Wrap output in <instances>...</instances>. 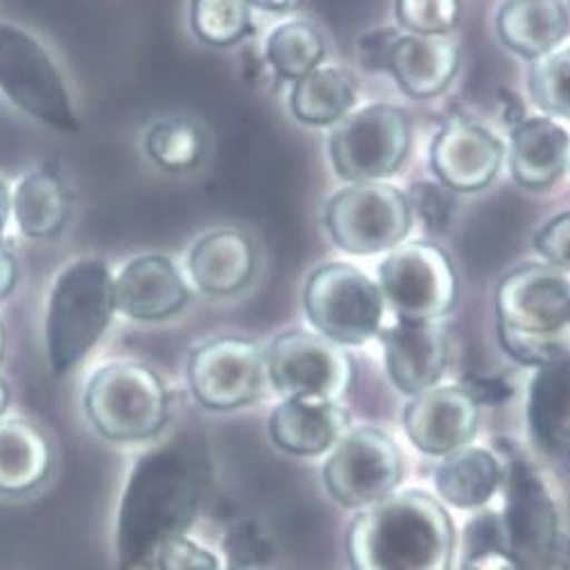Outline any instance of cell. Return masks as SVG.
Masks as SVG:
<instances>
[{
    "label": "cell",
    "instance_id": "1",
    "mask_svg": "<svg viewBox=\"0 0 570 570\" xmlns=\"http://www.w3.org/2000/svg\"><path fill=\"white\" fill-rule=\"evenodd\" d=\"M208 478L204 442L175 438L140 455L118 510L116 543L125 568L155 570L164 543L195 523Z\"/></svg>",
    "mask_w": 570,
    "mask_h": 570
},
{
    "label": "cell",
    "instance_id": "2",
    "mask_svg": "<svg viewBox=\"0 0 570 570\" xmlns=\"http://www.w3.org/2000/svg\"><path fill=\"white\" fill-rule=\"evenodd\" d=\"M346 554L353 570H451L455 525L431 493L394 491L353 519Z\"/></svg>",
    "mask_w": 570,
    "mask_h": 570
},
{
    "label": "cell",
    "instance_id": "3",
    "mask_svg": "<svg viewBox=\"0 0 570 570\" xmlns=\"http://www.w3.org/2000/svg\"><path fill=\"white\" fill-rule=\"evenodd\" d=\"M114 313V276L102 261L80 258L61 269L46 311V355L52 376L63 379L87 358Z\"/></svg>",
    "mask_w": 570,
    "mask_h": 570
},
{
    "label": "cell",
    "instance_id": "4",
    "mask_svg": "<svg viewBox=\"0 0 570 570\" xmlns=\"http://www.w3.org/2000/svg\"><path fill=\"white\" fill-rule=\"evenodd\" d=\"M168 392L161 379L140 363H109L89 379L85 412L94 431L114 444L157 438L168 423Z\"/></svg>",
    "mask_w": 570,
    "mask_h": 570
},
{
    "label": "cell",
    "instance_id": "5",
    "mask_svg": "<svg viewBox=\"0 0 570 570\" xmlns=\"http://www.w3.org/2000/svg\"><path fill=\"white\" fill-rule=\"evenodd\" d=\"M0 91L43 125L76 134L80 120L48 50L23 28L0 21Z\"/></svg>",
    "mask_w": 570,
    "mask_h": 570
},
{
    "label": "cell",
    "instance_id": "6",
    "mask_svg": "<svg viewBox=\"0 0 570 570\" xmlns=\"http://www.w3.org/2000/svg\"><path fill=\"white\" fill-rule=\"evenodd\" d=\"M304 308L322 337L355 346L381 333L385 302L379 285L358 267L328 263L311 274Z\"/></svg>",
    "mask_w": 570,
    "mask_h": 570
},
{
    "label": "cell",
    "instance_id": "7",
    "mask_svg": "<svg viewBox=\"0 0 570 570\" xmlns=\"http://www.w3.org/2000/svg\"><path fill=\"white\" fill-rule=\"evenodd\" d=\"M503 466L505 508L501 523L505 546L519 570H552L561 543L554 498L525 458L510 453Z\"/></svg>",
    "mask_w": 570,
    "mask_h": 570
},
{
    "label": "cell",
    "instance_id": "8",
    "mask_svg": "<svg viewBox=\"0 0 570 570\" xmlns=\"http://www.w3.org/2000/svg\"><path fill=\"white\" fill-rule=\"evenodd\" d=\"M267 383L285 399L340 403L353 383V363L346 351L308 331L278 335L265 353Z\"/></svg>",
    "mask_w": 570,
    "mask_h": 570
},
{
    "label": "cell",
    "instance_id": "9",
    "mask_svg": "<svg viewBox=\"0 0 570 570\" xmlns=\"http://www.w3.org/2000/svg\"><path fill=\"white\" fill-rule=\"evenodd\" d=\"M381 295L399 322H438L458 302V274L435 245L410 243L381 263Z\"/></svg>",
    "mask_w": 570,
    "mask_h": 570
},
{
    "label": "cell",
    "instance_id": "10",
    "mask_svg": "<svg viewBox=\"0 0 570 570\" xmlns=\"http://www.w3.org/2000/svg\"><path fill=\"white\" fill-rule=\"evenodd\" d=\"M322 475L337 505L367 510L399 489L403 460L390 435L363 425L335 444Z\"/></svg>",
    "mask_w": 570,
    "mask_h": 570
},
{
    "label": "cell",
    "instance_id": "11",
    "mask_svg": "<svg viewBox=\"0 0 570 570\" xmlns=\"http://www.w3.org/2000/svg\"><path fill=\"white\" fill-rule=\"evenodd\" d=\"M326 227L335 245L348 254L387 252L407 238L412 208L399 188L361 181L328 202Z\"/></svg>",
    "mask_w": 570,
    "mask_h": 570
},
{
    "label": "cell",
    "instance_id": "12",
    "mask_svg": "<svg viewBox=\"0 0 570 570\" xmlns=\"http://www.w3.org/2000/svg\"><path fill=\"white\" fill-rule=\"evenodd\" d=\"M410 153V120L392 105H370L346 116L331 134L340 177L361 184L394 175Z\"/></svg>",
    "mask_w": 570,
    "mask_h": 570
},
{
    "label": "cell",
    "instance_id": "13",
    "mask_svg": "<svg viewBox=\"0 0 570 570\" xmlns=\"http://www.w3.org/2000/svg\"><path fill=\"white\" fill-rule=\"evenodd\" d=\"M195 401L216 412L238 410L258 401L267 385L265 353L245 337H218L197 346L188 361Z\"/></svg>",
    "mask_w": 570,
    "mask_h": 570
},
{
    "label": "cell",
    "instance_id": "14",
    "mask_svg": "<svg viewBox=\"0 0 570 570\" xmlns=\"http://www.w3.org/2000/svg\"><path fill=\"white\" fill-rule=\"evenodd\" d=\"M498 326L530 335H568V269L530 263L512 269L495 293Z\"/></svg>",
    "mask_w": 570,
    "mask_h": 570
},
{
    "label": "cell",
    "instance_id": "15",
    "mask_svg": "<svg viewBox=\"0 0 570 570\" xmlns=\"http://www.w3.org/2000/svg\"><path fill=\"white\" fill-rule=\"evenodd\" d=\"M480 425V405L464 387L444 385L414 394L403 410L407 440L425 455L444 458L469 446Z\"/></svg>",
    "mask_w": 570,
    "mask_h": 570
},
{
    "label": "cell",
    "instance_id": "16",
    "mask_svg": "<svg viewBox=\"0 0 570 570\" xmlns=\"http://www.w3.org/2000/svg\"><path fill=\"white\" fill-rule=\"evenodd\" d=\"M385 367L407 396L438 387L451 363V335L440 322H399L381 331Z\"/></svg>",
    "mask_w": 570,
    "mask_h": 570
},
{
    "label": "cell",
    "instance_id": "17",
    "mask_svg": "<svg viewBox=\"0 0 570 570\" xmlns=\"http://www.w3.org/2000/svg\"><path fill=\"white\" fill-rule=\"evenodd\" d=\"M503 142L471 120H451L433 140L431 166L444 188L475 193L487 188L503 166Z\"/></svg>",
    "mask_w": 570,
    "mask_h": 570
},
{
    "label": "cell",
    "instance_id": "18",
    "mask_svg": "<svg viewBox=\"0 0 570 570\" xmlns=\"http://www.w3.org/2000/svg\"><path fill=\"white\" fill-rule=\"evenodd\" d=\"M116 311L138 322H159L179 313L188 299V285L166 256H140L114 278Z\"/></svg>",
    "mask_w": 570,
    "mask_h": 570
},
{
    "label": "cell",
    "instance_id": "19",
    "mask_svg": "<svg viewBox=\"0 0 570 570\" xmlns=\"http://www.w3.org/2000/svg\"><path fill=\"white\" fill-rule=\"evenodd\" d=\"M460 68V48L446 37L407 35L392 48L387 70L403 94L414 100L438 98Z\"/></svg>",
    "mask_w": 570,
    "mask_h": 570
},
{
    "label": "cell",
    "instance_id": "20",
    "mask_svg": "<svg viewBox=\"0 0 570 570\" xmlns=\"http://www.w3.org/2000/svg\"><path fill=\"white\" fill-rule=\"evenodd\" d=\"M348 431V412L340 403L285 399L269 416L272 442L291 455L313 458L331 451Z\"/></svg>",
    "mask_w": 570,
    "mask_h": 570
},
{
    "label": "cell",
    "instance_id": "21",
    "mask_svg": "<svg viewBox=\"0 0 570 570\" xmlns=\"http://www.w3.org/2000/svg\"><path fill=\"white\" fill-rule=\"evenodd\" d=\"M190 276L206 295H236L254 276L256 252L247 234L220 229L206 234L188 258Z\"/></svg>",
    "mask_w": 570,
    "mask_h": 570
},
{
    "label": "cell",
    "instance_id": "22",
    "mask_svg": "<svg viewBox=\"0 0 570 570\" xmlns=\"http://www.w3.org/2000/svg\"><path fill=\"white\" fill-rule=\"evenodd\" d=\"M55 453L37 423L0 419V495L19 498L39 489L52 473Z\"/></svg>",
    "mask_w": 570,
    "mask_h": 570
},
{
    "label": "cell",
    "instance_id": "23",
    "mask_svg": "<svg viewBox=\"0 0 570 570\" xmlns=\"http://www.w3.org/2000/svg\"><path fill=\"white\" fill-rule=\"evenodd\" d=\"M503 460L482 446H462L442 458L435 469V489L442 501L458 510H480L501 491Z\"/></svg>",
    "mask_w": 570,
    "mask_h": 570
},
{
    "label": "cell",
    "instance_id": "24",
    "mask_svg": "<svg viewBox=\"0 0 570 570\" xmlns=\"http://www.w3.org/2000/svg\"><path fill=\"white\" fill-rule=\"evenodd\" d=\"M528 428L534 446L548 458L566 460L570 444V370L568 361L543 370L530 383Z\"/></svg>",
    "mask_w": 570,
    "mask_h": 570
},
{
    "label": "cell",
    "instance_id": "25",
    "mask_svg": "<svg viewBox=\"0 0 570 570\" xmlns=\"http://www.w3.org/2000/svg\"><path fill=\"white\" fill-rule=\"evenodd\" d=\"M512 177L519 186L541 190L568 168V134L550 118H530L512 129Z\"/></svg>",
    "mask_w": 570,
    "mask_h": 570
},
{
    "label": "cell",
    "instance_id": "26",
    "mask_svg": "<svg viewBox=\"0 0 570 570\" xmlns=\"http://www.w3.org/2000/svg\"><path fill=\"white\" fill-rule=\"evenodd\" d=\"M495 28L512 52L534 61L566 39L568 12L563 0H505Z\"/></svg>",
    "mask_w": 570,
    "mask_h": 570
},
{
    "label": "cell",
    "instance_id": "27",
    "mask_svg": "<svg viewBox=\"0 0 570 570\" xmlns=\"http://www.w3.org/2000/svg\"><path fill=\"white\" fill-rule=\"evenodd\" d=\"M12 213L28 238H57L68 220V195L61 179L48 168L26 175L12 195Z\"/></svg>",
    "mask_w": 570,
    "mask_h": 570
},
{
    "label": "cell",
    "instance_id": "28",
    "mask_svg": "<svg viewBox=\"0 0 570 570\" xmlns=\"http://www.w3.org/2000/svg\"><path fill=\"white\" fill-rule=\"evenodd\" d=\"M355 105V82L340 68H315L295 82L291 107L306 125H331L342 120Z\"/></svg>",
    "mask_w": 570,
    "mask_h": 570
},
{
    "label": "cell",
    "instance_id": "29",
    "mask_svg": "<svg viewBox=\"0 0 570 570\" xmlns=\"http://www.w3.org/2000/svg\"><path fill=\"white\" fill-rule=\"evenodd\" d=\"M267 59L283 80L297 82L320 68L324 59V39L308 21L285 23L269 35Z\"/></svg>",
    "mask_w": 570,
    "mask_h": 570
},
{
    "label": "cell",
    "instance_id": "30",
    "mask_svg": "<svg viewBox=\"0 0 570 570\" xmlns=\"http://www.w3.org/2000/svg\"><path fill=\"white\" fill-rule=\"evenodd\" d=\"M148 155L164 170L181 173L199 164L206 138L202 129L188 120H166L157 122L146 140Z\"/></svg>",
    "mask_w": 570,
    "mask_h": 570
},
{
    "label": "cell",
    "instance_id": "31",
    "mask_svg": "<svg viewBox=\"0 0 570 570\" xmlns=\"http://www.w3.org/2000/svg\"><path fill=\"white\" fill-rule=\"evenodd\" d=\"M247 0H193V32L210 46H234L249 32Z\"/></svg>",
    "mask_w": 570,
    "mask_h": 570
},
{
    "label": "cell",
    "instance_id": "32",
    "mask_svg": "<svg viewBox=\"0 0 570 570\" xmlns=\"http://www.w3.org/2000/svg\"><path fill=\"white\" fill-rule=\"evenodd\" d=\"M462 570H519L505 546L501 514L484 512L466 525Z\"/></svg>",
    "mask_w": 570,
    "mask_h": 570
},
{
    "label": "cell",
    "instance_id": "33",
    "mask_svg": "<svg viewBox=\"0 0 570 570\" xmlns=\"http://www.w3.org/2000/svg\"><path fill=\"white\" fill-rule=\"evenodd\" d=\"M568 57L570 50H552L534 59L530 70V91L541 111L557 118H568Z\"/></svg>",
    "mask_w": 570,
    "mask_h": 570
},
{
    "label": "cell",
    "instance_id": "34",
    "mask_svg": "<svg viewBox=\"0 0 570 570\" xmlns=\"http://www.w3.org/2000/svg\"><path fill=\"white\" fill-rule=\"evenodd\" d=\"M498 340H501V346L510 358L523 367L543 370L557 363H566L570 355L568 335H530L498 326Z\"/></svg>",
    "mask_w": 570,
    "mask_h": 570
},
{
    "label": "cell",
    "instance_id": "35",
    "mask_svg": "<svg viewBox=\"0 0 570 570\" xmlns=\"http://www.w3.org/2000/svg\"><path fill=\"white\" fill-rule=\"evenodd\" d=\"M396 19L412 35L444 37L460 19V0H396Z\"/></svg>",
    "mask_w": 570,
    "mask_h": 570
},
{
    "label": "cell",
    "instance_id": "36",
    "mask_svg": "<svg viewBox=\"0 0 570 570\" xmlns=\"http://www.w3.org/2000/svg\"><path fill=\"white\" fill-rule=\"evenodd\" d=\"M405 197L410 208L419 213L428 229L435 234H442L449 229L455 213V199L451 197L449 188H442L431 181H419L412 186L410 195Z\"/></svg>",
    "mask_w": 570,
    "mask_h": 570
},
{
    "label": "cell",
    "instance_id": "37",
    "mask_svg": "<svg viewBox=\"0 0 570 570\" xmlns=\"http://www.w3.org/2000/svg\"><path fill=\"white\" fill-rule=\"evenodd\" d=\"M155 570H223V566L216 554L184 534L164 543L155 559Z\"/></svg>",
    "mask_w": 570,
    "mask_h": 570
},
{
    "label": "cell",
    "instance_id": "38",
    "mask_svg": "<svg viewBox=\"0 0 570 570\" xmlns=\"http://www.w3.org/2000/svg\"><path fill=\"white\" fill-rule=\"evenodd\" d=\"M225 552L232 561V566L249 568L254 563H263L272 548L269 541L261 534V530L252 523H238L229 530L225 539Z\"/></svg>",
    "mask_w": 570,
    "mask_h": 570
},
{
    "label": "cell",
    "instance_id": "39",
    "mask_svg": "<svg viewBox=\"0 0 570 570\" xmlns=\"http://www.w3.org/2000/svg\"><path fill=\"white\" fill-rule=\"evenodd\" d=\"M568 240H570V216H568V213H561V216L552 218L534 236V247L539 249L541 256H546V261L550 265L568 269V265H570Z\"/></svg>",
    "mask_w": 570,
    "mask_h": 570
},
{
    "label": "cell",
    "instance_id": "40",
    "mask_svg": "<svg viewBox=\"0 0 570 570\" xmlns=\"http://www.w3.org/2000/svg\"><path fill=\"white\" fill-rule=\"evenodd\" d=\"M399 32L394 28H383V30H372L363 35L358 43L361 61L367 70H387L390 66V55L394 43L399 41Z\"/></svg>",
    "mask_w": 570,
    "mask_h": 570
},
{
    "label": "cell",
    "instance_id": "41",
    "mask_svg": "<svg viewBox=\"0 0 570 570\" xmlns=\"http://www.w3.org/2000/svg\"><path fill=\"white\" fill-rule=\"evenodd\" d=\"M17 281H19L17 258L10 252V247L0 240V302L12 295V291L17 288Z\"/></svg>",
    "mask_w": 570,
    "mask_h": 570
},
{
    "label": "cell",
    "instance_id": "42",
    "mask_svg": "<svg viewBox=\"0 0 570 570\" xmlns=\"http://www.w3.org/2000/svg\"><path fill=\"white\" fill-rule=\"evenodd\" d=\"M501 98H503V109H505V122L514 129L519 122H523L525 118V109H523V105H521V100L517 98V96H512L510 91H503L501 94Z\"/></svg>",
    "mask_w": 570,
    "mask_h": 570
},
{
    "label": "cell",
    "instance_id": "43",
    "mask_svg": "<svg viewBox=\"0 0 570 570\" xmlns=\"http://www.w3.org/2000/svg\"><path fill=\"white\" fill-rule=\"evenodd\" d=\"M247 6L267 10V12H291L299 6V0H247Z\"/></svg>",
    "mask_w": 570,
    "mask_h": 570
},
{
    "label": "cell",
    "instance_id": "44",
    "mask_svg": "<svg viewBox=\"0 0 570 570\" xmlns=\"http://www.w3.org/2000/svg\"><path fill=\"white\" fill-rule=\"evenodd\" d=\"M10 213H12V197H10V188L8 184L0 179V234H3L8 220H10Z\"/></svg>",
    "mask_w": 570,
    "mask_h": 570
},
{
    "label": "cell",
    "instance_id": "45",
    "mask_svg": "<svg viewBox=\"0 0 570 570\" xmlns=\"http://www.w3.org/2000/svg\"><path fill=\"white\" fill-rule=\"evenodd\" d=\"M10 399H12V392H10V385L0 379V419L6 416L8 407H10Z\"/></svg>",
    "mask_w": 570,
    "mask_h": 570
},
{
    "label": "cell",
    "instance_id": "46",
    "mask_svg": "<svg viewBox=\"0 0 570 570\" xmlns=\"http://www.w3.org/2000/svg\"><path fill=\"white\" fill-rule=\"evenodd\" d=\"M6 361V328L3 322H0V365Z\"/></svg>",
    "mask_w": 570,
    "mask_h": 570
},
{
    "label": "cell",
    "instance_id": "47",
    "mask_svg": "<svg viewBox=\"0 0 570 570\" xmlns=\"http://www.w3.org/2000/svg\"><path fill=\"white\" fill-rule=\"evenodd\" d=\"M223 570H252V568H240V566H229V568H223Z\"/></svg>",
    "mask_w": 570,
    "mask_h": 570
}]
</instances>
